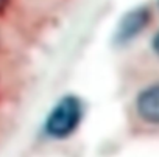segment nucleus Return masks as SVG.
Listing matches in <instances>:
<instances>
[{
	"instance_id": "4",
	"label": "nucleus",
	"mask_w": 159,
	"mask_h": 157,
	"mask_svg": "<svg viewBox=\"0 0 159 157\" xmlns=\"http://www.w3.org/2000/svg\"><path fill=\"white\" fill-rule=\"evenodd\" d=\"M151 50H153V53L159 58V31L153 36V39H151Z\"/></svg>"
},
{
	"instance_id": "6",
	"label": "nucleus",
	"mask_w": 159,
	"mask_h": 157,
	"mask_svg": "<svg viewBox=\"0 0 159 157\" xmlns=\"http://www.w3.org/2000/svg\"><path fill=\"white\" fill-rule=\"evenodd\" d=\"M157 5H159V0H157Z\"/></svg>"
},
{
	"instance_id": "5",
	"label": "nucleus",
	"mask_w": 159,
	"mask_h": 157,
	"mask_svg": "<svg viewBox=\"0 0 159 157\" xmlns=\"http://www.w3.org/2000/svg\"><path fill=\"white\" fill-rule=\"evenodd\" d=\"M8 2H10V0H0V14H2V13L7 10V7H8Z\"/></svg>"
},
{
	"instance_id": "3",
	"label": "nucleus",
	"mask_w": 159,
	"mask_h": 157,
	"mask_svg": "<svg viewBox=\"0 0 159 157\" xmlns=\"http://www.w3.org/2000/svg\"><path fill=\"white\" fill-rule=\"evenodd\" d=\"M134 111L143 123L159 126V83H153L137 94Z\"/></svg>"
},
{
	"instance_id": "2",
	"label": "nucleus",
	"mask_w": 159,
	"mask_h": 157,
	"mask_svg": "<svg viewBox=\"0 0 159 157\" xmlns=\"http://www.w3.org/2000/svg\"><path fill=\"white\" fill-rule=\"evenodd\" d=\"M151 22V11L148 7H136L126 11L114 31L112 42L117 47H125L137 39Z\"/></svg>"
},
{
	"instance_id": "1",
	"label": "nucleus",
	"mask_w": 159,
	"mask_h": 157,
	"mask_svg": "<svg viewBox=\"0 0 159 157\" xmlns=\"http://www.w3.org/2000/svg\"><path fill=\"white\" fill-rule=\"evenodd\" d=\"M84 114V101L78 95H62L44 120V134L53 140H66L76 132L80 124L83 123Z\"/></svg>"
}]
</instances>
